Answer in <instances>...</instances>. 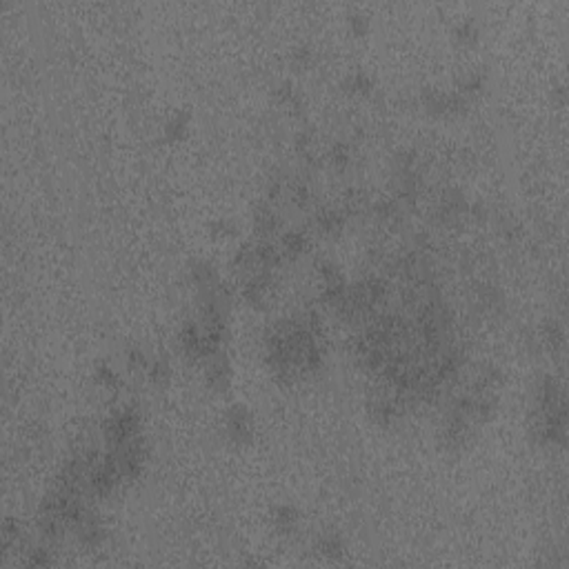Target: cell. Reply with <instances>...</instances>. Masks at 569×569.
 <instances>
[{"instance_id": "obj_1", "label": "cell", "mask_w": 569, "mask_h": 569, "mask_svg": "<svg viewBox=\"0 0 569 569\" xmlns=\"http://www.w3.org/2000/svg\"><path fill=\"white\" fill-rule=\"evenodd\" d=\"M225 432L229 436V441H234L238 445L247 443L251 438V414L247 412V407H229L225 414Z\"/></svg>"}, {"instance_id": "obj_2", "label": "cell", "mask_w": 569, "mask_h": 569, "mask_svg": "<svg viewBox=\"0 0 569 569\" xmlns=\"http://www.w3.org/2000/svg\"><path fill=\"white\" fill-rule=\"evenodd\" d=\"M76 529V536H78V540L85 547H89V549H94V547H100L102 543H105V527H102V522L94 516V514H87L85 511V516H82L80 520H78V525L73 527Z\"/></svg>"}, {"instance_id": "obj_3", "label": "cell", "mask_w": 569, "mask_h": 569, "mask_svg": "<svg viewBox=\"0 0 569 569\" xmlns=\"http://www.w3.org/2000/svg\"><path fill=\"white\" fill-rule=\"evenodd\" d=\"M229 362L227 358L222 356V353H213V356L207 358V382H209V387L211 389H216V391H222V389H227L229 385Z\"/></svg>"}, {"instance_id": "obj_4", "label": "cell", "mask_w": 569, "mask_h": 569, "mask_svg": "<svg viewBox=\"0 0 569 569\" xmlns=\"http://www.w3.org/2000/svg\"><path fill=\"white\" fill-rule=\"evenodd\" d=\"M254 229L258 231L263 238L274 236L278 229H281V218L278 213L269 207V202H260L254 209Z\"/></svg>"}, {"instance_id": "obj_5", "label": "cell", "mask_w": 569, "mask_h": 569, "mask_svg": "<svg viewBox=\"0 0 569 569\" xmlns=\"http://www.w3.org/2000/svg\"><path fill=\"white\" fill-rule=\"evenodd\" d=\"M345 218L347 216L342 213V209H318L314 225L323 236H338L345 227Z\"/></svg>"}, {"instance_id": "obj_6", "label": "cell", "mask_w": 569, "mask_h": 569, "mask_svg": "<svg viewBox=\"0 0 569 569\" xmlns=\"http://www.w3.org/2000/svg\"><path fill=\"white\" fill-rule=\"evenodd\" d=\"M314 549H316V554L325 558V561H338V558H342V554H345V543L336 531H325V534L316 538Z\"/></svg>"}, {"instance_id": "obj_7", "label": "cell", "mask_w": 569, "mask_h": 569, "mask_svg": "<svg viewBox=\"0 0 569 569\" xmlns=\"http://www.w3.org/2000/svg\"><path fill=\"white\" fill-rule=\"evenodd\" d=\"M298 522H301V514L298 509H294L292 505H278L272 511V525L278 534L289 536L298 529Z\"/></svg>"}, {"instance_id": "obj_8", "label": "cell", "mask_w": 569, "mask_h": 569, "mask_svg": "<svg viewBox=\"0 0 569 569\" xmlns=\"http://www.w3.org/2000/svg\"><path fill=\"white\" fill-rule=\"evenodd\" d=\"M474 303L476 307H478L480 312L485 314H493V312H498L500 307H502V296L496 287H491V285H478L476 287V292H474Z\"/></svg>"}, {"instance_id": "obj_9", "label": "cell", "mask_w": 569, "mask_h": 569, "mask_svg": "<svg viewBox=\"0 0 569 569\" xmlns=\"http://www.w3.org/2000/svg\"><path fill=\"white\" fill-rule=\"evenodd\" d=\"M307 245H310L307 234H303L301 229H292V231H287V234H283L281 247L278 249H281L283 258H298L307 251Z\"/></svg>"}, {"instance_id": "obj_10", "label": "cell", "mask_w": 569, "mask_h": 569, "mask_svg": "<svg viewBox=\"0 0 569 569\" xmlns=\"http://www.w3.org/2000/svg\"><path fill=\"white\" fill-rule=\"evenodd\" d=\"M538 342L543 345L547 351H558L563 347L565 342V334H563V327L558 323H545L543 327L538 332Z\"/></svg>"}, {"instance_id": "obj_11", "label": "cell", "mask_w": 569, "mask_h": 569, "mask_svg": "<svg viewBox=\"0 0 569 569\" xmlns=\"http://www.w3.org/2000/svg\"><path fill=\"white\" fill-rule=\"evenodd\" d=\"M287 196H289V200H292L294 207L298 209H305L307 205H310L312 200V189H310V183L303 181V178H298L294 183H289L287 185Z\"/></svg>"}, {"instance_id": "obj_12", "label": "cell", "mask_w": 569, "mask_h": 569, "mask_svg": "<svg viewBox=\"0 0 569 569\" xmlns=\"http://www.w3.org/2000/svg\"><path fill=\"white\" fill-rule=\"evenodd\" d=\"M18 538H21V525L14 518H5L3 522V534H0V543H3L5 554H9L12 549L18 545Z\"/></svg>"}, {"instance_id": "obj_13", "label": "cell", "mask_w": 569, "mask_h": 569, "mask_svg": "<svg viewBox=\"0 0 569 569\" xmlns=\"http://www.w3.org/2000/svg\"><path fill=\"white\" fill-rule=\"evenodd\" d=\"M145 374L149 376V380L154 382V385H165L167 380H170V365H167V360L165 358H158V360H154V362H149V367H147V371Z\"/></svg>"}, {"instance_id": "obj_14", "label": "cell", "mask_w": 569, "mask_h": 569, "mask_svg": "<svg viewBox=\"0 0 569 569\" xmlns=\"http://www.w3.org/2000/svg\"><path fill=\"white\" fill-rule=\"evenodd\" d=\"M327 161L336 167V170H345V167H347V165H349V161H351V149H349V145H345V143H336V145L329 149Z\"/></svg>"}, {"instance_id": "obj_15", "label": "cell", "mask_w": 569, "mask_h": 569, "mask_svg": "<svg viewBox=\"0 0 569 569\" xmlns=\"http://www.w3.org/2000/svg\"><path fill=\"white\" fill-rule=\"evenodd\" d=\"M185 129H187V116L176 114V116L170 120V123L165 125V136L170 138L172 143H176V141H181V138H183Z\"/></svg>"}, {"instance_id": "obj_16", "label": "cell", "mask_w": 569, "mask_h": 569, "mask_svg": "<svg viewBox=\"0 0 569 569\" xmlns=\"http://www.w3.org/2000/svg\"><path fill=\"white\" fill-rule=\"evenodd\" d=\"M25 565L27 567H49L51 565V554L45 547H34V549L27 552Z\"/></svg>"}, {"instance_id": "obj_17", "label": "cell", "mask_w": 569, "mask_h": 569, "mask_svg": "<svg viewBox=\"0 0 569 569\" xmlns=\"http://www.w3.org/2000/svg\"><path fill=\"white\" fill-rule=\"evenodd\" d=\"M345 85H347V89L353 91V94H367L371 89V78L365 76V73H351Z\"/></svg>"}, {"instance_id": "obj_18", "label": "cell", "mask_w": 569, "mask_h": 569, "mask_svg": "<svg viewBox=\"0 0 569 569\" xmlns=\"http://www.w3.org/2000/svg\"><path fill=\"white\" fill-rule=\"evenodd\" d=\"M96 380L100 382L102 387H107V389H111V387H116L118 385V374L111 367H107V365H100L98 369H96Z\"/></svg>"}, {"instance_id": "obj_19", "label": "cell", "mask_w": 569, "mask_h": 569, "mask_svg": "<svg viewBox=\"0 0 569 569\" xmlns=\"http://www.w3.org/2000/svg\"><path fill=\"white\" fill-rule=\"evenodd\" d=\"M456 36H458V40H463V43H474L476 36H478V32H476L474 23H463L458 27V32H456Z\"/></svg>"}, {"instance_id": "obj_20", "label": "cell", "mask_w": 569, "mask_h": 569, "mask_svg": "<svg viewBox=\"0 0 569 569\" xmlns=\"http://www.w3.org/2000/svg\"><path fill=\"white\" fill-rule=\"evenodd\" d=\"M292 60H294V65H296L298 69H305L307 65H310V60H312V54H310V49L301 47V49H296L292 54Z\"/></svg>"}]
</instances>
